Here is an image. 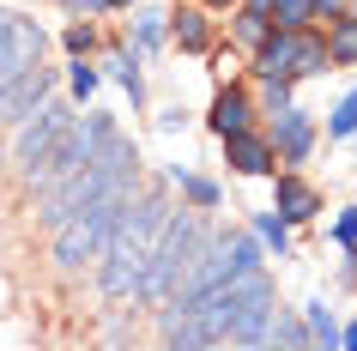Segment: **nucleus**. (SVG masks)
<instances>
[{"label": "nucleus", "mask_w": 357, "mask_h": 351, "mask_svg": "<svg viewBox=\"0 0 357 351\" xmlns=\"http://www.w3.org/2000/svg\"><path fill=\"white\" fill-rule=\"evenodd\" d=\"M266 140H273V151H279V164H284V170H303L309 158H315V140H321V128H315V115L303 110V103H284V110L273 115Z\"/></svg>", "instance_id": "nucleus-8"}, {"label": "nucleus", "mask_w": 357, "mask_h": 351, "mask_svg": "<svg viewBox=\"0 0 357 351\" xmlns=\"http://www.w3.org/2000/svg\"><path fill=\"white\" fill-rule=\"evenodd\" d=\"M339 345H345V351H357V321H345V327H339Z\"/></svg>", "instance_id": "nucleus-31"}, {"label": "nucleus", "mask_w": 357, "mask_h": 351, "mask_svg": "<svg viewBox=\"0 0 357 351\" xmlns=\"http://www.w3.org/2000/svg\"><path fill=\"white\" fill-rule=\"evenodd\" d=\"M321 37H327V61L333 67H357V13H333Z\"/></svg>", "instance_id": "nucleus-17"}, {"label": "nucleus", "mask_w": 357, "mask_h": 351, "mask_svg": "<svg viewBox=\"0 0 357 351\" xmlns=\"http://www.w3.org/2000/svg\"><path fill=\"white\" fill-rule=\"evenodd\" d=\"M37 61H49V31L24 13H13V6H0V91L19 73H31Z\"/></svg>", "instance_id": "nucleus-7"}, {"label": "nucleus", "mask_w": 357, "mask_h": 351, "mask_svg": "<svg viewBox=\"0 0 357 351\" xmlns=\"http://www.w3.org/2000/svg\"><path fill=\"white\" fill-rule=\"evenodd\" d=\"M333 242L339 248H357V206H345V212L333 218Z\"/></svg>", "instance_id": "nucleus-27"}, {"label": "nucleus", "mask_w": 357, "mask_h": 351, "mask_svg": "<svg viewBox=\"0 0 357 351\" xmlns=\"http://www.w3.org/2000/svg\"><path fill=\"white\" fill-rule=\"evenodd\" d=\"M273 212L297 230V224H315L327 212V200H321V188L303 170H273Z\"/></svg>", "instance_id": "nucleus-9"}, {"label": "nucleus", "mask_w": 357, "mask_h": 351, "mask_svg": "<svg viewBox=\"0 0 357 351\" xmlns=\"http://www.w3.org/2000/svg\"><path fill=\"white\" fill-rule=\"evenodd\" d=\"M164 182H169V188H182V200L200 206V212H218V206H225V188L212 182V176H194L188 164H169V170H164Z\"/></svg>", "instance_id": "nucleus-16"}, {"label": "nucleus", "mask_w": 357, "mask_h": 351, "mask_svg": "<svg viewBox=\"0 0 357 351\" xmlns=\"http://www.w3.org/2000/svg\"><path fill=\"white\" fill-rule=\"evenodd\" d=\"M200 6H206V13H230V6H236V0H200Z\"/></svg>", "instance_id": "nucleus-32"}, {"label": "nucleus", "mask_w": 357, "mask_h": 351, "mask_svg": "<svg viewBox=\"0 0 357 351\" xmlns=\"http://www.w3.org/2000/svg\"><path fill=\"white\" fill-rule=\"evenodd\" d=\"M218 224L200 212V206H169L164 230H158V248H151L146 260V278H139V291H133V309H158L169 291H182L188 285V273L200 267V255H206V242Z\"/></svg>", "instance_id": "nucleus-3"}, {"label": "nucleus", "mask_w": 357, "mask_h": 351, "mask_svg": "<svg viewBox=\"0 0 357 351\" xmlns=\"http://www.w3.org/2000/svg\"><path fill=\"white\" fill-rule=\"evenodd\" d=\"M248 91H255V110L261 115H279L284 103H297V79H255Z\"/></svg>", "instance_id": "nucleus-21"}, {"label": "nucleus", "mask_w": 357, "mask_h": 351, "mask_svg": "<svg viewBox=\"0 0 357 351\" xmlns=\"http://www.w3.org/2000/svg\"><path fill=\"white\" fill-rule=\"evenodd\" d=\"M0 176H6V140H0Z\"/></svg>", "instance_id": "nucleus-34"}, {"label": "nucleus", "mask_w": 357, "mask_h": 351, "mask_svg": "<svg viewBox=\"0 0 357 351\" xmlns=\"http://www.w3.org/2000/svg\"><path fill=\"white\" fill-rule=\"evenodd\" d=\"M303 333H309V345H339V315H333V303H327V297H309V303H303Z\"/></svg>", "instance_id": "nucleus-18"}, {"label": "nucleus", "mask_w": 357, "mask_h": 351, "mask_svg": "<svg viewBox=\"0 0 357 351\" xmlns=\"http://www.w3.org/2000/svg\"><path fill=\"white\" fill-rule=\"evenodd\" d=\"M248 73H255V79H297V85H303V79H315V73H333L321 24H303V31L266 24V37L248 49Z\"/></svg>", "instance_id": "nucleus-4"}, {"label": "nucleus", "mask_w": 357, "mask_h": 351, "mask_svg": "<svg viewBox=\"0 0 357 351\" xmlns=\"http://www.w3.org/2000/svg\"><path fill=\"white\" fill-rule=\"evenodd\" d=\"M128 13H133L128 19V49L139 61H151L169 43V13H151V6H128Z\"/></svg>", "instance_id": "nucleus-14"}, {"label": "nucleus", "mask_w": 357, "mask_h": 351, "mask_svg": "<svg viewBox=\"0 0 357 351\" xmlns=\"http://www.w3.org/2000/svg\"><path fill=\"white\" fill-rule=\"evenodd\" d=\"M97 85H103V73L91 67V55H67V97H73V103H85Z\"/></svg>", "instance_id": "nucleus-22"}, {"label": "nucleus", "mask_w": 357, "mask_h": 351, "mask_svg": "<svg viewBox=\"0 0 357 351\" xmlns=\"http://www.w3.org/2000/svg\"><path fill=\"white\" fill-rule=\"evenodd\" d=\"M67 19H97V13H109V0H55Z\"/></svg>", "instance_id": "nucleus-28"}, {"label": "nucleus", "mask_w": 357, "mask_h": 351, "mask_svg": "<svg viewBox=\"0 0 357 351\" xmlns=\"http://www.w3.org/2000/svg\"><path fill=\"white\" fill-rule=\"evenodd\" d=\"M115 133H121V121H115V115H73V128L61 133L55 146L43 151L37 164H31V176H24V188H31V194H43V188L49 182H61V176H73L79 164H85V158H97V151L109 146Z\"/></svg>", "instance_id": "nucleus-5"}, {"label": "nucleus", "mask_w": 357, "mask_h": 351, "mask_svg": "<svg viewBox=\"0 0 357 351\" xmlns=\"http://www.w3.org/2000/svg\"><path fill=\"white\" fill-rule=\"evenodd\" d=\"M266 19L279 31H303V24H315V0H266Z\"/></svg>", "instance_id": "nucleus-23"}, {"label": "nucleus", "mask_w": 357, "mask_h": 351, "mask_svg": "<svg viewBox=\"0 0 357 351\" xmlns=\"http://www.w3.org/2000/svg\"><path fill=\"white\" fill-rule=\"evenodd\" d=\"M266 345H309L303 315L297 309H273V321H266Z\"/></svg>", "instance_id": "nucleus-24"}, {"label": "nucleus", "mask_w": 357, "mask_h": 351, "mask_svg": "<svg viewBox=\"0 0 357 351\" xmlns=\"http://www.w3.org/2000/svg\"><path fill=\"white\" fill-rule=\"evenodd\" d=\"M255 115H261V110H255V91L230 79V85H218V91H212V103H206V133H212V140L243 133V128H255Z\"/></svg>", "instance_id": "nucleus-12"}, {"label": "nucleus", "mask_w": 357, "mask_h": 351, "mask_svg": "<svg viewBox=\"0 0 357 351\" xmlns=\"http://www.w3.org/2000/svg\"><path fill=\"white\" fill-rule=\"evenodd\" d=\"M164 303L194 321L200 345H266V321L279 309V291H273V273L255 267V273L218 278L212 291H176Z\"/></svg>", "instance_id": "nucleus-1"}, {"label": "nucleus", "mask_w": 357, "mask_h": 351, "mask_svg": "<svg viewBox=\"0 0 357 351\" xmlns=\"http://www.w3.org/2000/svg\"><path fill=\"white\" fill-rule=\"evenodd\" d=\"M248 230L261 237V248H266L273 260H291V224H284L273 206H266V212H255V218H248Z\"/></svg>", "instance_id": "nucleus-19"}, {"label": "nucleus", "mask_w": 357, "mask_h": 351, "mask_svg": "<svg viewBox=\"0 0 357 351\" xmlns=\"http://www.w3.org/2000/svg\"><path fill=\"white\" fill-rule=\"evenodd\" d=\"M73 115H79V103H73V97H61V91H55V97H43L37 110H31V115L19 121V128H13V146H6V164L19 170V182L31 176V164H37L43 151H49V146L61 140V133L73 128Z\"/></svg>", "instance_id": "nucleus-6"}, {"label": "nucleus", "mask_w": 357, "mask_h": 351, "mask_svg": "<svg viewBox=\"0 0 357 351\" xmlns=\"http://www.w3.org/2000/svg\"><path fill=\"white\" fill-rule=\"evenodd\" d=\"M61 49H67V55H97V24L91 19H73L67 31H61Z\"/></svg>", "instance_id": "nucleus-26"}, {"label": "nucleus", "mask_w": 357, "mask_h": 351, "mask_svg": "<svg viewBox=\"0 0 357 351\" xmlns=\"http://www.w3.org/2000/svg\"><path fill=\"white\" fill-rule=\"evenodd\" d=\"M182 121H188V115H182V110H158V133H176V128H182Z\"/></svg>", "instance_id": "nucleus-29"}, {"label": "nucleus", "mask_w": 357, "mask_h": 351, "mask_svg": "<svg viewBox=\"0 0 357 351\" xmlns=\"http://www.w3.org/2000/svg\"><path fill=\"white\" fill-rule=\"evenodd\" d=\"M345 13H357V0H345Z\"/></svg>", "instance_id": "nucleus-35"}, {"label": "nucleus", "mask_w": 357, "mask_h": 351, "mask_svg": "<svg viewBox=\"0 0 357 351\" xmlns=\"http://www.w3.org/2000/svg\"><path fill=\"white\" fill-rule=\"evenodd\" d=\"M266 13L261 6H243V0H236V6H230V49H255V43L266 37Z\"/></svg>", "instance_id": "nucleus-20"}, {"label": "nucleus", "mask_w": 357, "mask_h": 351, "mask_svg": "<svg viewBox=\"0 0 357 351\" xmlns=\"http://www.w3.org/2000/svg\"><path fill=\"white\" fill-rule=\"evenodd\" d=\"M333 13H345V0H315V24H327Z\"/></svg>", "instance_id": "nucleus-30"}, {"label": "nucleus", "mask_w": 357, "mask_h": 351, "mask_svg": "<svg viewBox=\"0 0 357 351\" xmlns=\"http://www.w3.org/2000/svg\"><path fill=\"white\" fill-rule=\"evenodd\" d=\"M128 6H139V0H109V13H128Z\"/></svg>", "instance_id": "nucleus-33"}, {"label": "nucleus", "mask_w": 357, "mask_h": 351, "mask_svg": "<svg viewBox=\"0 0 357 351\" xmlns=\"http://www.w3.org/2000/svg\"><path fill=\"white\" fill-rule=\"evenodd\" d=\"M351 133H357V85L339 97L333 115H327V140H351Z\"/></svg>", "instance_id": "nucleus-25"}, {"label": "nucleus", "mask_w": 357, "mask_h": 351, "mask_svg": "<svg viewBox=\"0 0 357 351\" xmlns=\"http://www.w3.org/2000/svg\"><path fill=\"white\" fill-rule=\"evenodd\" d=\"M218 146H225V164L236 170V176H248V182H261V176H273V170H279V151H273V140H266V128L225 133Z\"/></svg>", "instance_id": "nucleus-11"}, {"label": "nucleus", "mask_w": 357, "mask_h": 351, "mask_svg": "<svg viewBox=\"0 0 357 351\" xmlns=\"http://www.w3.org/2000/svg\"><path fill=\"white\" fill-rule=\"evenodd\" d=\"M169 206H176L169 200V182L139 188V194L121 206V218H115L103 255L91 260L97 291L109 297V303H133L139 278H146V260H151V248H158V230H164V218H169Z\"/></svg>", "instance_id": "nucleus-2"}, {"label": "nucleus", "mask_w": 357, "mask_h": 351, "mask_svg": "<svg viewBox=\"0 0 357 351\" xmlns=\"http://www.w3.org/2000/svg\"><path fill=\"white\" fill-rule=\"evenodd\" d=\"M55 91H61V73H55V67H43V61H37L31 73H19V79H13V85H6V91H0V128H19L24 115L37 110L43 97H55Z\"/></svg>", "instance_id": "nucleus-10"}, {"label": "nucleus", "mask_w": 357, "mask_h": 351, "mask_svg": "<svg viewBox=\"0 0 357 351\" xmlns=\"http://www.w3.org/2000/svg\"><path fill=\"white\" fill-rule=\"evenodd\" d=\"M169 43L182 49V55H206L212 49V19L200 0H182L176 13H169Z\"/></svg>", "instance_id": "nucleus-13"}, {"label": "nucleus", "mask_w": 357, "mask_h": 351, "mask_svg": "<svg viewBox=\"0 0 357 351\" xmlns=\"http://www.w3.org/2000/svg\"><path fill=\"white\" fill-rule=\"evenodd\" d=\"M103 67H109V79H115V85H121V91H128L133 115H139V110H146V61L133 55L128 43H115L109 55H103Z\"/></svg>", "instance_id": "nucleus-15"}]
</instances>
